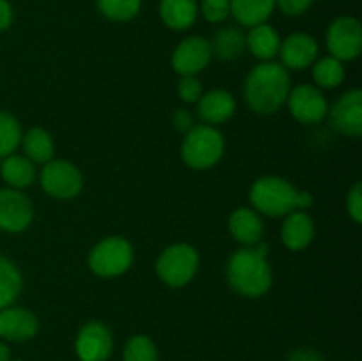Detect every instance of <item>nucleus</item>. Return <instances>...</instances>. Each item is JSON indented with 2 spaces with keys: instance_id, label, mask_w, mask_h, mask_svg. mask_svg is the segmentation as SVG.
I'll return each instance as SVG.
<instances>
[{
  "instance_id": "f257e3e1",
  "label": "nucleus",
  "mask_w": 362,
  "mask_h": 361,
  "mask_svg": "<svg viewBox=\"0 0 362 361\" xmlns=\"http://www.w3.org/2000/svg\"><path fill=\"white\" fill-rule=\"evenodd\" d=\"M269 244L243 246L230 255L226 262V282L230 289L247 299H258L269 294L274 283L271 262L267 258Z\"/></svg>"
},
{
  "instance_id": "f03ea898",
  "label": "nucleus",
  "mask_w": 362,
  "mask_h": 361,
  "mask_svg": "<svg viewBox=\"0 0 362 361\" xmlns=\"http://www.w3.org/2000/svg\"><path fill=\"white\" fill-rule=\"evenodd\" d=\"M292 88L290 71L279 62H260L247 73L244 80V101L258 115H272L286 105Z\"/></svg>"
},
{
  "instance_id": "7ed1b4c3",
  "label": "nucleus",
  "mask_w": 362,
  "mask_h": 361,
  "mask_svg": "<svg viewBox=\"0 0 362 361\" xmlns=\"http://www.w3.org/2000/svg\"><path fill=\"white\" fill-rule=\"evenodd\" d=\"M250 202L258 214L281 218L293 211H306L313 205L315 198L311 191L299 190L283 177L264 176L251 186Z\"/></svg>"
},
{
  "instance_id": "20e7f679",
  "label": "nucleus",
  "mask_w": 362,
  "mask_h": 361,
  "mask_svg": "<svg viewBox=\"0 0 362 361\" xmlns=\"http://www.w3.org/2000/svg\"><path fill=\"white\" fill-rule=\"evenodd\" d=\"M225 154V137L216 126L197 124L184 134L180 158L191 170H209Z\"/></svg>"
},
{
  "instance_id": "39448f33",
  "label": "nucleus",
  "mask_w": 362,
  "mask_h": 361,
  "mask_svg": "<svg viewBox=\"0 0 362 361\" xmlns=\"http://www.w3.org/2000/svg\"><path fill=\"white\" fill-rule=\"evenodd\" d=\"M198 268H200V255L193 244L187 243L170 244L156 260V275L172 289H182L193 282Z\"/></svg>"
},
{
  "instance_id": "423d86ee",
  "label": "nucleus",
  "mask_w": 362,
  "mask_h": 361,
  "mask_svg": "<svg viewBox=\"0 0 362 361\" xmlns=\"http://www.w3.org/2000/svg\"><path fill=\"white\" fill-rule=\"evenodd\" d=\"M133 260V244L122 236H108L90 248L87 264L99 278H117L129 271Z\"/></svg>"
},
{
  "instance_id": "0eeeda50",
  "label": "nucleus",
  "mask_w": 362,
  "mask_h": 361,
  "mask_svg": "<svg viewBox=\"0 0 362 361\" xmlns=\"http://www.w3.org/2000/svg\"><path fill=\"white\" fill-rule=\"evenodd\" d=\"M39 183L46 195L57 200H73L83 190V173L67 159H49L39 173Z\"/></svg>"
},
{
  "instance_id": "6e6552de",
  "label": "nucleus",
  "mask_w": 362,
  "mask_h": 361,
  "mask_svg": "<svg viewBox=\"0 0 362 361\" xmlns=\"http://www.w3.org/2000/svg\"><path fill=\"white\" fill-rule=\"evenodd\" d=\"M329 55L346 62L356 60L362 52V25L354 16H338L325 32Z\"/></svg>"
},
{
  "instance_id": "1a4fd4ad",
  "label": "nucleus",
  "mask_w": 362,
  "mask_h": 361,
  "mask_svg": "<svg viewBox=\"0 0 362 361\" xmlns=\"http://www.w3.org/2000/svg\"><path fill=\"white\" fill-rule=\"evenodd\" d=\"M286 106L300 124H318L327 117L329 103L322 88L311 84H299L290 88Z\"/></svg>"
},
{
  "instance_id": "9d476101",
  "label": "nucleus",
  "mask_w": 362,
  "mask_h": 361,
  "mask_svg": "<svg viewBox=\"0 0 362 361\" xmlns=\"http://www.w3.org/2000/svg\"><path fill=\"white\" fill-rule=\"evenodd\" d=\"M74 353L80 361H108L113 353L112 329L101 321H88L78 329Z\"/></svg>"
},
{
  "instance_id": "9b49d317",
  "label": "nucleus",
  "mask_w": 362,
  "mask_h": 361,
  "mask_svg": "<svg viewBox=\"0 0 362 361\" xmlns=\"http://www.w3.org/2000/svg\"><path fill=\"white\" fill-rule=\"evenodd\" d=\"M332 130L349 138H359L362 134V91L350 88L343 92L332 106H329L327 117Z\"/></svg>"
},
{
  "instance_id": "f8f14e48",
  "label": "nucleus",
  "mask_w": 362,
  "mask_h": 361,
  "mask_svg": "<svg viewBox=\"0 0 362 361\" xmlns=\"http://www.w3.org/2000/svg\"><path fill=\"white\" fill-rule=\"evenodd\" d=\"M212 59L211 41L202 35H187L173 48L172 67L180 76H197Z\"/></svg>"
},
{
  "instance_id": "ddd939ff",
  "label": "nucleus",
  "mask_w": 362,
  "mask_h": 361,
  "mask_svg": "<svg viewBox=\"0 0 362 361\" xmlns=\"http://www.w3.org/2000/svg\"><path fill=\"white\" fill-rule=\"evenodd\" d=\"M34 219V204L21 190H0V230L20 234L30 227Z\"/></svg>"
},
{
  "instance_id": "4468645a",
  "label": "nucleus",
  "mask_w": 362,
  "mask_h": 361,
  "mask_svg": "<svg viewBox=\"0 0 362 361\" xmlns=\"http://www.w3.org/2000/svg\"><path fill=\"white\" fill-rule=\"evenodd\" d=\"M320 53L318 41L306 32H292L281 39L279 46V59L286 71H304L315 64Z\"/></svg>"
},
{
  "instance_id": "2eb2a0df",
  "label": "nucleus",
  "mask_w": 362,
  "mask_h": 361,
  "mask_svg": "<svg viewBox=\"0 0 362 361\" xmlns=\"http://www.w3.org/2000/svg\"><path fill=\"white\" fill-rule=\"evenodd\" d=\"M39 331V319L23 306H7L0 310V338L6 342H28Z\"/></svg>"
},
{
  "instance_id": "dca6fc26",
  "label": "nucleus",
  "mask_w": 362,
  "mask_h": 361,
  "mask_svg": "<svg viewBox=\"0 0 362 361\" xmlns=\"http://www.w3.org/2000/svg\"><path fill=\"white\" fill-rule=\"evenodd\" d=\"M237 101L233 94L226 88H212L204 92L198 99V117L202 122L209 126H219L225 124L235 115Z\"/></svg>"
},
{
  "instance_id": "f3484780",
  "label": "nucleus",
  "mask_w": 362,
  "mask_h": 361,
  "mask_svg": "<svg viewBox=\"0 0 362 361\" xmlns=\"http://www.w3.org/2000/svg\"><path fill=\"white\" fill-rule=\"evenodd\" d=\"M315 222L306 211H293L285 216L281 225V243L290 251H303L313 243Z\"/></svg>"
},
{
  "instance_id": "a211bd4d",
  "label": "nucleus",
  "mask_w": 362,
  "mask_h": 361,
  "mask_svg": "<svg viewBox=\"0 0 362 361\" xmlns=\"http://www.w3.org/2000/svg\"><path fill=\"white\" fill-rule=\"evenodd\" d=\"M264 222L253 207H239L230 214L228 232L243 246H255L264 237Z\"/></svg>"
},
{
  "instance_id": "6ab92c4d",
  "label": "nucleus",
  "mask_w": 362,
  "mask_h": 361,
  "mask_svg": "<svg viewBox=\"0 0 362 361\" xmlns=\"http://www.w3.org/2000/svg\"><path fill=\"white\" fill-rule=\"evenodd\" d=\"M197 0H159V18L173 32H184L197 23Z\"/></svg>"
},
{
  "instance_id": "aec40b11",
  "label": "nucleus",
  "mask_w": 362,
  "mask_h": 361,
  "mask_svg": "<svg viewBox=\"0 0 362 361\" xmlns=\"http://www.w3.org/2000/svg\"><path fill=\"white\" fill-rule=\"evenodd\" d=\"M279 46H281V35L269 23L255 25L246 34V48L255 59L262 62L274 60L279 53Z\"/></svg>"
},
{
  "instance_id": "412c9836",
  "label": "nucleus",
  "mask_w": 362,
  "mask_h": 361,
  "mask_svg": "<svg viewBox=\"0 0 362 361\" xmlns=\"http://www.w3.org/2000/svg\"><path fill=\"white\" fill-rule=\"evenodd\" d=\"M0 176L7 188L14 190H25L32 186L37 179V168L28 158L20 154H9L2 159L0 165Z\"/></svg>"
},
{
  "instance_id": "4be33fe9",
  "label": "nucleus",
  "mask_w": 362,
  "mask_h": 361,
  "mask_svg": "<svg viewBox=\"0 0 362 361\" xmlns=\"http://www.w3.org/2000/svg\"><path fill=\"white\" fill-rule=\"evenodd\" d=\"M276 9V0H230V16L243 27L267 23Z\"/></svg>"
},
{
  "instance_id": "5701e85b",
  "label": "nucleus",
  "mask_w": 362,
  "mask_h": 361,
  "mask_svg": "<svg viewBox=\"0 0 362 361\" xmlns=\"http://www.w3.org/2000/svg\"><path fill=\"white\" fill-rule=\"evenodd\" d=\"M212 55L225 62L239 59L246 50V34L239 27H223L214 34L211 42Z\"/></svg>"
},
{
  "instance_id": "b1692460",
  "label": "nucleus",
  "mask_w": 362,
  "mask_h": 361,
  "mask_svg": "<svg viewBox=\"0 0 362 361\" xmlns=\"http://www.w3.org/2000/svg\"><path fill=\"white\" fill-rule=\"evenodd\" d=\"M21 145L25 158L30 159L34 165H45L55 156V142L42 127H30L21 138Z\"/></svg>"
},
{
  "instance_id": "393cba45",
  "label": "nucleus",
  "mask_w": 362,
  "mask_h": 361,
  "mask_svg": "<svg viewBox=\"0 0 362 361\" xmlns=\"http://www.w3.org/2000/svg\"><path fill=\"white\" fill-rule=\"evenodd\" d=\"M23 290V275L16 262L0 255V310L13 306Z\"/></svg>"
},
{
  "instance_id": "a878e982",
  "label": "nucleus",
  "mask_w": 362,
  "mask_h": 361,
  "mask_svg": "<svg viewBox=\"0 0 362 361\" xmlns=\"http://www.w3.org/2000/svg\"><path fill=\"white\" fill-rule=\"evenodd\" d=\"M313 81L318 88H336L345 81L346 69L341 60L327 55L315 60L313 66Z\"/></svg>"
},
{
  "instance_id": "bb28decb",
  "label": "nucleus",
  "mask_w": 362,
  "mask_h": 361,
  "mask_svg": "<svg viewBox=\"0 0 362 361\" xmlns=\"http://www.w3.org/2000/svg\"><path fill=\"white\" fill-rule=\"evenodd\" d=\"M23 131L21 124L13 113L0 110V158L14 154L21 145Z\"/></svg>"
},
{
  "instance_id": "cd10ccee",
  "label": "nucleus",
  "mask_w": 362,
  "mask_h": 361,
  "mask_svg": "<svg viewBox=\"0 0 362 361\" xmlns=\"http://www.w3.org/2000/svg\"><path fill=\"white\" fill-rule=\"evenodd\" d=\"M98 11L110 21H131L140 14L141 0H95Z\"/></svg>"
},
{
  "instance_id": "c85d7f7f",
  "label": "nucleus",
  "mask_w": 362,
  "mask_h": 361,
  "mask_svg": "<svg viewBox=\"0 0 362 361\" xmlns=\"http://www.w3.org/2000/svg\"><path fill=\"white\" fill-rule=\"evenodd\" d=\"M156 343L147 335H134L124 345V361H158Z\"/></svg>"
},
{
  "instance_id": "c756f323",
  "label": "nucleus",
  "mask_w": 362,
  "mask_h": 361,
  "mask_svg": "<svg viewBox=\"0 0 362 361\" xmlns=\"http://www.w3.org/2000/svg\"><path fill=\"white\" fill-rule=\"evenodd\" d=\"M198 11L211 23H221L230 16V0H202Z\"/></svg>"
},
{
  "instance_id": "7c9ffc66",
  "label": "nucleus",
  "mask_w": 362,
  "mask_h": 361,
  "mask_svg": "<svg viewBox=\"0 0 362 361\" xmlns=\"http://www.w3.org/2000/svg\"><path fill=\"white\" fill-rule=\"evenodd\" d=\"M177 92H179V98L184 103L194 105L204 94V85L198 80V76H182L179 81V87H177Z\"/></svg>"
},
{
  "instance_id": "2f4dec72",
  "label": "nucleus",
  "mask_w": 362,
  "mask_h": 361,
  "mask_svg": "<svg viewBox=\"0 0 362 361\" xmlns=\"http://www.w3.org/2000/svg\"><path fill=\"white\" fill-rule=\"evenodd\" d=\"M346 212L354 223H362V184L357 180L346 195Z\"/></svg>"
},
{
  "instance_id": "473e14b6",
  "label": "nucleus",
  "mask_w": 362,
  "mask_h": 361,
  "mask_svg": "<svg viewBox=\"0 0 362 361\" xmlns=\"http://www.w3.org/2000/svg\"><path fill=\"white\" fill-rule=\"evenodd\" d=\"M313 4L315 0H276V7H279V11L290 18L303 16L311 9Z\"/></svg>"
},
{
  "instance_id": "72a5a7b5",
  "label": "nucleus",
  "mask_w": 362,
  "mask_h": 361,
  "mask_svg": "<svg viewBox=\"0 0 362 361\" xmlns=\"http://www.w3.org/2000/svg\"><path fill=\"white\" fill-rule=\"evenodd\" d=\"M172 124L177 131H180V133H187V131L194 126V120L189 110L179 108L175 110V113H173Z\"/></svg>"
},
{
  "instance_id": "f704fd0d",
  "label": "nucleus",
  "mask_w": 362,
  "mask_h": 361,
  "mask_svg": "<svg viewBox=\"0 0 362 361\" xmlns=\"http://www.w3.org/2000/svg\"><path fill=\"white\" fill-rule=\"evenodd\" d=\"M286 361H325L320 354L310 347H299V349L292 350L286 357Z\"/></svg>"
},
{
  "instance_id": "c9c22d12",
  "label": "nucleus",
  "mask_w": 362,
  "mask_h": 361,
  "mask_svg": "<svg viewBox=\"0 0 362 361\" xmlns=\"http://www.w3.org/2000/svg\"><path fill=\"white\" fill-rule=\"evenodd\" d=\"M14 11L9 0H0V32L7 30L13 25Z\"/></svg>"
},
{
  "instance_id": "e433bc0d",
  "label": "nucleus",
  "mask_w": 362,
  "mask_h": 361,
  "mask_svg": "<svg viewBox=\"0 0 362 361\" xmlns=\"http://www.w3.org/2000/svg\"><path fill=\"white\" fill-rule=\"evenodd\" d=\"M0 361H11V349L4 340H0Z\"/></svg>"
},
{
  "instance_id": "4c0bfd02",
  "label": "nucleus",
  "mask_w": 362,
  "mask_h": 361,
  "mask_svg": "<svg viewBox=\"0 0 362 361\" xmlns=\"http://www.w3.org/2000/svg\"><path fill=\"white\" fill-rule=\"evenodd\" d=\"M11 361H23V360H11Z\"/></svg>"
},
{
  "instance_id": "58836bf2",
  "label": "nucleus",
  "mask_w": 362,
  "mask_h": 361,
  "mask_svg": "<svg viewBox=\"0 0 362 361\" xmlns=\"http://www.w3.org/2000/svg\"><path fill=\"white\" fill-rule=\"evenodd\" d=\"M2 159H4V158H0V165H2Z\"/></svg>"
}]
</instances>
